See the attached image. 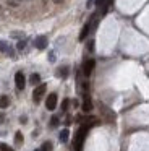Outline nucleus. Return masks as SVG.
<instances>
[{
    "instance_id": "f257e3e1",
    "label": "nucleus",
    "mask_w": 149,
    "mask_h": 151,
    "mask_svg": "<svg viewBox=\"0 0 149 151\" xmlns=\"http://www.w3.org/2000/svg\"><path fill=\"white\" fill-rule=\"evenodd\" d=\"M89 127H91V125H83V127L78 128L76 137H74V148H76V150H80V148H81V145H83L84 138H86V133H87V130H89Z\"/></svg>"
},
{
    "instance_id": "f03ea898",
    "label": "nucleus",
    "mask_w": 149,
    "mask_h": 151,
    "mask_svg": "<svg viewBox=\"0 0 149 151\" xmlns=\"http://www.w3.org/2000/svg\"><path fill=\"white\" fill-rule=\"evenodd\" d=\"M45 89H47V86L42 83V85H37V88L34 89V93H32V99H34V102H39L41 101V98L44 96Z\"/></svg>"
},
{
    "instance_id": "7ed1b4c3",
    "label": "nucleus",
    "mask_w": 149,
    "mask_h": 151,
    "mask_svg": "<svg viewBox=\"0 0 149 151\" xmlns=\"http://www.w3.org/2000/svg\"><path fill=\"white\" fill-rule=\"evenodd\" d=\"M94 67H96V62H94L92 59L86 60V62L83 63V75H84V76H89L91 73H92Z\"/></svg>"
},
{
    "instance_id": "20e7f679",
    "label": "nucleus",
    "mask_w": 149,
    "mask_h": 151,
    "mask_svg": "<svg viewBox=\"0 0 149 151\" xmlns=\"http://www.w3.org/2000/svg\"><path fill=\"white\" fill-rule=\"evenodd\" d=\"M45 107H47L49 111H54V109L57 107V94H55V93H52V94L47 96V99H45Z\"/></svg>"
},
{
    "instance_id": "39448f33",
    "label": "nucleus",
    "mask_w": 149,
    "mask_h": 151,
    "mask_svg": "<svg viewBox=\"0 0 149 151\" xmlns=\"http://www.w3.org/2000/svg\"><path fill=\"white\" fill-rule=\"evenodd\" d=\"M15 83H16V88H18V89H23V88H24L26 80H24V75H23L21 72H18V73L15 75Z\"/></svg>"
},
{
    "instance_id": "423d86ee",
    "label": "nucleus",
    "mask_w": 149,
    "mask_h": 151,
    "mask_svg": "<svg viewBox=\"0 0 149 151\" xmlns=\"http://www.w3.org/2000/svg\"><path fill=\"white\" fill-rule=\"evenodd\" d=\"M34 46L37 47V49H45V47H47V37L45 36H39L37 39L34 41Z\"/></svg>"
},
{
    "instance_id": "0eeeda50",
    "label": "nucleus",
    "mask_w": 149,
    "mask_h": 151,
    "mask_svg": "<svg viewBox=\"0 0 149 151\" xmlns=\"http://www.w3.org/2000/svg\"><path fill=\"white\" fill-rule=\"evenodd\" d=\"M89 29H91V21H87V23L83 26L81 33H80V41H84V39H86V36L89 34Z\"/></svg>"
},
{
    "instance_id": "6e6552de",
    "label": "nucleus",
    "mask_w": 149,
    "mask_h": 151,
    "mask_svg": "<svg viewBox=\"0 0 149 151\" xmlns=\"http://www.w3.org/2000/svg\"><path fill=\"white\" fill-rule=\"evenodd\" d=\"M91 109H92V102H91V98L89 96H86L83 101V111L84 112H91Z\"/></svg>"
},
{
    "instance_id": "1a4fd4ad",
    "label": "nucleus",
    "mask_w": 149,
    "mask_h": 151,
    "mask_svg": "<svg viewBox=\"0 0 149 151\" xmlns=\"http://www.w3.org/2000/svg\"><path fill=\"white\" fill-rule=\"evenodd\" d=\"M0 50H2V52H6L8 55H13V54H15L11 49H10V46H8V44H6V42H3V41H0Z\"/></svg>"
},
{
    "instance_id": "9d476101",
    "label": "nucleus",
    "mask_w": 149,
    "mask_h": 151,
    "mask_svg": "<svg viewBox=\"0 0 149 151\" xmlns=\"http://www.w3.org/2000/svg\"><path fill=\"white\" fill-rule=\"evenodd\" d=\"M10 106V99L8 96H0V109H5Z\"/></svg>"
},
{
    "instance_id": "9b49d317",
    "label": "nucleus",
    "mask_w": 149,
    "mask_h": 151,
    "mask_svg": "<svg viewBox=\"0 0 149 151\" xmlns=\"http://www.w3.org/2000/svg\"><path fill=\"white\" fill-rule=\"evenodd\" d=\"M29 83H31V85H39V83H41V76H39L37 73H32V75L29 76Z\"/></svg>"
},
{
    "instance_id": "f8f14e48",
    "label": "nucleus",
    "mask_w": 149,
    "mask_h": 151,
    "mask_svg": "<svg viewBox=\"0 0 149 151\" xmlns=\"http://www.w3.org/2000/svg\"><path fill=\"white\" fill-rule=\"evenodd\" d=\"M68 137H70V132H68L67 128L60 132V141H62V143H67V141H68Z\"/></svg>"
},
{
    "instance_id": "ddd939ff",
    "label": "nucleus",
    "mask_w": 149,
    "mask_h": 151,
    "mask_svg": "<svg viewBox=\"0 0 149 151\" xmlns=\"http://www.w3.org/2000/svg\"><path fill=\"white\" fill-rule=\"evenodd\" d=\"M36 151H52V143H50V141H45V143L42 145L39 150H36Z\"/></svg>"
},
{
    "instance_id": "4468645a",
    "label": "nucleus",
    "mask_w": 149,
    "mask_h": 151,
    "mask_svg": "<svg viewBox=\"0 0 149 151\" xmlns=\"http://www.w3.org/2000/svg\"><path fill=\"white\" fill-rule=\"evenodd\" d=\"M67 75H68V67H62V68L58 70V76H62V78H65Z\"/></svg>"
},
{
    "instance_id": "2eb2a0df",
    "label": "nucleus",
    "mask_w": 149,
    "mask_h": 151,
    "mask_svg": "<svg viewBox=\"0 0 149 151\" xmlns=\"http://www.w3.org/2000/svg\"><path fill=\"white\" fill-rule=\"evenodd\" d=\"M15 140H16V143H18V145H21V143H23V133H21V132H16Z\"/></svg>"
},
{
    "instance_id": "dca6fc26",
    "label": "nucleus",
    "mask_w": 149,
    "mask_h": 151,
    "mask_svg": "<svg viewBox=\"0 0 149 151\" xmlns=\"http://www.w3.org/2000/svg\"><path fill=\"white\" fill-rule=\"evenodd\" d=\"M0 151H11V148L6 146L5 143H2V145H0Z\"/></svg>"
},
{
    "instance_id": "f3484780",
    "label": "nucleus",
    "mask_w": 149,
    "mask_h": 151,
    "mask_svg": "<svg viewBox=\"0 0 149 151\" xmlns=\"http://www.w3.org/2000/svg\"><path fill=\"white\" fill-rule=\"evenodd\" d=\"M68 104H70V101H68V99H65V101L62 102V109H63V111H67V109H68Z\"/></svg>"
},
{
    "instance_id": "a211bd4d",
    "label": "nucleus",
    "mask_w": 149,
    "mask_h": 151,
    "mask_svg": "<svg viewBox=\"0 0 149 151\" xmlns=\"http://www.w3.org/2000/svg\"><path fill=\"white\" fill-rule=\"evenodd\" d=\"M57 124H58V119H57V117H52V119H50V127H55Z\"/></svg>"
},
{
    "instance_id": "6ab92c4d",
    "label": "nucleus",
    "mask_w": 149,
    "mask_h": 151,
    "mask_svg": "<svg viewBox=\"0 0 149 151\" xmlns=\"http://www.w3.org/2000/svg\"><path fill=\"white\" fill-rule=\"evenodd\" d=\"M105 2H107V0H96V5H97V7H102Z\"/></svg>"
},
{
    "instance_id": "aec40b11",
    "label": "nucleus",
    "mask_w": 149,
    "mask_h": 151,
    "mask_svg": "<svg viewBox=\"0 0 149 151\" xmlns=\"http://www.w3.org/2000/svg\"><path fill=\"white\" fill-rule=\"evenodd\" d=\"M24 44H26L24 41H21V42H18V49H19V50H23V49H24Z\"/></svg>"
},
{
    "instance_id": "412c9836",
    "label": "nucleus",
    "mask_w": 149,
    "mask_h": 151,
    "mask_svg": "<svg viewBox=\"0 0 149 151\" xmlns=\"http://www.w3.org/2000/svg\"><path fill=\"white\" fill-rule=\"evenodd\" d=\"M92 44H94V42H92V41H91V42H89V44H87V49H89V50H92Z\"/></svg>"
},
{
    "instance_id": "4be33fe9",
    "label": "nucleus",
    "mask_w": 149,
    "mask_h": 151,
    "mask_svg": "<svg viewBox=\"0 0 149 151\" xmlns=\"http://www.w3.org/2000/svg\"><path fill=\"white\" fill-rule=\"evenodd\" d=\"M3 120H5V115H3V114H0V122H3Z\"/></svg>"
},
{
    "instance_id": "5701e85b",
    "label": "nucleus",
    "mask_w": 149,
    "mask_h": 151,
    "mask_svg": "<svg viewBox=\"0 0 149 151\" xmlns=\"http://www.w3.org/2000/svg\"><path fill=\"white\" fill-rule=\"evenodd\" d=\"M52 2H55V4H62L63 0H52Z\"/></svg>"
}]
</instances>
